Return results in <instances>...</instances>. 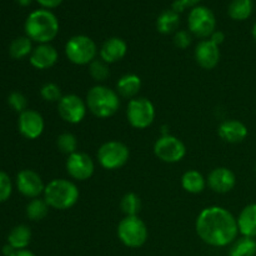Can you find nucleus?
Segmentation results:
<instances>
[{
    "mask_svg": "<svg viewBox=\"0 0 256 256\" xmlns=\"http://www.w3.org/2000/svg\"><path fill=\"white\" fill-rule=\"evenodd\" d=\"M195 229L205 244L215 248L232 244L239 234L236 218L222 206L205 208L198 215Z\"/></svg>",
    "mask_w": 256,
    "mask_h": 256,
    "instance_id": "1",
    "label": "nucleus"
},
{
    "mask_svg": "<svg viewBox=\"0 0 256 256\" xmlns=\"http://www.w3.org/2000/svg\"><path fill=\"white\" fill-rule=\"evenodd\" d=\"M25 32L32 42L49 44L59 34V20L50 10H35L26 18Z\"/></svg>",
    "mask_w": 256,
    "mask_h": 256,
    "instance_id": "2",
    "label": "nucleus"
},
{
    "mask_svg": "<svg viewBox=\"0 0 256 256\" xmlns=\"http://www.w3.org/2000/svg\"><path fill=\"white\" fill-rule=\"evenodd\" d=\"M86 106L96 118L106 119L119 110V94L105 85H95L88 92Z\"/></svg>",
    "mask_w": 256,
    "mask_h": 256,
    "instance_id": "3",
    "label": "nucleus"
},
{
    "mask_svg": "<svg viewBox=\"0 0 256 256\" xmlns=\"http://www.w3.org/2000/svg\"><path fill=\"white\" fill-rule=\"evenodd\" d=\"M44 200L52 209L68 210L79 200V189L70 180L54 179L45 185Z\"/></svg>",
    "mask_w": 256,
    "mask_h": 256,
    "instance_id": "4",
    "label": "nucleus"
},
{
    "mask_svg": "<svg viewBox=\"0 0 256 256\" xmlns=\"http://www.w3.org/2000/svg\"><path fill=\"white\" fill-rule=\"evenodd\" d=\"M96 54V44L86 35H75L65 44V55L72 64L89 65L94 62Z\"/></svg>",
    "mask_w": 256,
    "mask_h": 256,
    "instance_id": "5",
    "label": "nucleus"
},
{
    "mask_svg": "<svg viewBox=\"0 0 256 256\" xmlns=\"http://www.w3.org/2000/svg\"><path fill=\"white\" fill-rule=\"evenodd\" d=\"M118 236L128 248L136 249L148 240V228L139 216H125L118 225Z\"/></svg>",
    "mask_w": 256,
    "mask_h": 256,
    "instance_id": "6",
    "label": "nucleus"
},
{
    "mask_svg": "<svg viewBox=\"0 0 256 256\" xmlns=\"http://www.w3.org/2000/svg\"><path fill=\"white\" fill-rule=\"evenodd\" d=\"M129 148L124 142H106L98 150V162L104 169L116 170L129 162Z\"/></svg>",
    "mask_w": 256,
    "mask_h": 256,
    "instance_id": "7",
    "label": "nucleus"
},
{
    "mask_svg": "<svg viewBox=\"0 0 256 256\" xmlns=\"http://www.w3.org/2000/svg\"><path fill=\"white\" fill-rule=\"evenodd\" d=\"M128 122L135 129H146L155 120L154 104L146 98H134L126 108Z\"/></svg>",
    "mask_w": 256,
    "mask_h": 256,
    "instance_id": "8",
    "label": "nucleus"
},
{
    "mask_svg": "<svg viewBox=\"0 0 256 256\" xmlns=\"http://www.w3.org/2000/svg\"><path fill=\"white\" fill-rule=\"evenodd\" d=\"M188 25H189V32L194 34L195 36L200 39H206L212 36V32H215L216 26V19L215 15L209 8L198 6L192 8L190 12L189 18H188Z\"/></svg>",
    "mask_w": 256,
    "mask_h": 256,
    "instance_id": "9",
    "label": "nucleus"
},
{
    "mask_svg": "<svg viewBox=\"0 0 256 256\" xmlns=\"http://www.w3.org/2000/svg\"><path fill=\"white\" fill-rule=\"evenodd\" d=\"M154 152L162 162L168 164L179 162L186 155V148L184 142L174 135H162L155 142Z\"/></svg>",
    "mask_w": 256,
    "mask_h": 256,
    "instance_id": "10",
    "label": "nucleus"
},
{
    "mask_svg": "<svg viewBox=\"0 0 256 256\" xmlns=\"http://www.w3.org/2000/svg\"><path fill=\"white\" fill-rule=\"evenodd\" d=\"M86 102L75 94L62 95L58 102V112L64 122L69 124H79L86 115Z\"/></svg>",
    "mask_w": 256,
    "mask_h": 256,
    "instance_id": "11",
    "label": "nucleus"
},
{
    "mask_svg": "<svg viewBox=\"0 0 256 256\" xmlns=\"http://www.w3.org/2000/svg\"><path fill=\"white\" fill-rule=\"evenodd\" d=\"M94 170V162L85 152H76L68 156L66 172L72 179L78 180V182H85L92 176Z\"/></svg>",
    "mask_w": 256,
    "mask_h": 256,
    "instance_id": "12",
    "label": "nucleus"
},
{
    "mask_svg": "<svg viewBox=\"0 0 256 256\" xmlns=\"http://www.w3.org/2000/svg\"><path fill=\"white\" fill-rule=\"evenodd\" d=\"M16 188L24 196L36 199L44 194L45 185L38 172L30 169L22 170L16 176Z\"/></svg>",
    "mask_w": 256,
    "mask_h": 256,
    "instance_id": "13",
    "label": "nucleus"
},
{
    "mask_svg": "<svg viewBox=\"0 0 256 256\" xmlns=\"http://www.w3.org/2000/svg\"><path fill=\"white\" fill-rule=\"evenodd\" d=\"M18 124H19L20 134L30 140L38 139L42 134L45 126L42 114L30 109H26L20 114Z\"/></svg>",
    "mask_w": 256,
    "mask_h": 256,
    "instance_id": "14",
    "label": "nucleus"
},
{
    "mask_svg": "<svg viewBox=\"0 0 256 256\" xmlns=\"http://www.w3.org/2000/svg\"><path fill=\"white\" fill-rule=\"evenodd\" d=\"M206 182L212 192H218V194H226L234 189L235 184H236V176L230 169L220 166L215 168L210 172Z\"/></svg>",
    "mask_w": 256,
    "mask_h": 256,
    "instance_id": "15",
    "label": "nucleus"
},
{
    "mask_svg": "<svg viewBox=\"0 0 256 256\" xmlns=\"http://www.w3.org/2000/svg\"><path fill=\"white\" fill-rule=\"evenodd\" d=\"M194 56L199 66L205 70H212L220 62L219 46L210 39H204L195 48Z\"/></svg>",
    "mask_w": 256,
    "mask_h": 256,
    "instance_id": "16",
    "label": "nucleus"
},
{
    "mask_svg": "<svg viewBox=\"0 0 256 256\" xmlns=\"http://www.w3.org/2000/svg\"><path fill=\"white\" fill-rule=\"evenodd\" d=\"M59 59L58 50L50 44H39L30 54V64L39 70L50 69Z\"/></svg>",
    "mask_w": 256,
    "mask_h": 256,
    "instance_id": "17",
    "label": "nucleus"
},
{
    "mask_svg": "<svg viewBox=\"0 0 256 256\" xmlns=\"http://www.w3.org/2000/svg\"><path fill=\"white\" fill-rule=\"evenodd\" d=\"M128 45L122 38H109L100 48V59L106 64L120 62L126 55Z\"/></svg>",
    "mask_w": 256,
    "mask_h": 256,
    "instance_id": "18",
    "label": "nucleus"
},
{
    "mask_svg": "<svg viewBox=\"0 0 256 256\" xmlns=\"http://www.w3.org/2000/svg\"><path fill=\"white\" fill-rule=\"evenodd\" d=\"M248 128L244 122L239 120H225L222 122L218 129V134L224 142H230V144H238L246 139L248 136Z\"/></svg>",
    "mask_w": 256,
    "mask_h": 256,
    "instance_id": "19",
    "label": "nucleus"
},
{
    "mask_svg": "<svg viewBox=\"0 0 256 256\" xmlns=\"http://www.w3.org/2000/svg\"><path fill=\"white\" fill-rule=\"evenodd\" d=\"M239 232L242 236L256 238V204H249L236 218Z\"/></svg>",
    "mask_w": 256,
    "mask_h": 256,
    "instance_id": "20",
    "label": "nucleus"
},
{
    "mask_svg": "<svg viewBox=\"0 0 256 256\" xmlns=\"http://www.w3.org/2000/svg\"><path fill=\"white\" fill-rule=\"evenodd\" d=\"M142 88V79L136 74H125L119 79L116 84L118 94L130 100L136 98Z\"/></svg>",
    "mask_w": 256,
    "mask_h": 256,
    "instance_id": "21",
    "label": "nucleus"
},
{
    "mask_svg": "<svg viewBox=\"0 0 256 256\" xmlns=\"http://www.w3.org/2000/svg\"><path fill=\"white\" fill-rule=\"evenodd\" d=\"M206 179L196 170H188L182 176V186L190 194H200L206 186Z\"/></svg>",
    "mask_w": 256,
    "mask_h": 256,
    "instance_id": "22",
    "label": "nucleus"
},
{
    "mask_svg": "<svg viewBox=\"0 0 256 256\" xmlns=\"http://www.w3.org/2000/svg\"><path fill=\"white\" fill-rule=\"evenodd\" d=\"M32 239V232L26 225H18L10 232L8 242L15 250H24L29 245Z\"/></svg>",
    "mask_w": 256,
    "mask_h": 256,
    "instance_id": "23",
    "label": "nucleus"
},
{
    "mask_svg": "<svg viewBox=\"0 0 256 256\" xmlns=\"http://www.w3.org/2000/svg\"><path fill=\"white\" fill-rule=\"evenodd\" d=\"M180 22V18L174 10L168 9L162 12L156 19V29L162 34H172L178 29Z\"/></svg>",
    "mask_w": 256,
    "mask_h": 256,
    "instance_id": "24",
    "label": "nucleus"
},
{
    "mask_svg": "<svg viewBox=\"0 0 256 256\" xmlns=\"http://www.w3.org/2000/svg\"><path fill=\"white\" fill-rule=\"evenodd\" d=\"M254 4L252 0H232L228 9V14L232 20L242 22V20L249 19L252 14Z\"/></svg>",
    "mask_w": 256,
    "mask_h": 256,
    "instance_id": "25",
    "label": "nucleus"
},
{
    "mask_svg": "<svg viewBox=\"0 0 256 256\" xmlns=\"http://www.w3.org/2000/svg\"><path fill=\"white\" fill-rule=\"evenodd\" d=\"M256 240L254 238L242 236L235 240L229 249V256H255Z\"/></svg>",
    "mask_w": 256,
    "mask_h": 256,
    "instance_id": "26",
    "label": "nucleus"
},
{
    "mask_svg": "<svg viewBox=\"0 0 256 256\" xmlns=\"http://www.w3.org/2000/svg\"><path fill=\"white\" fill-rule=\"evenodd\" d=\"M10 56L14 59H22L32 52V42L28 36H19L12 40L9 48Z\"/></svg>",
    "mask_w": 256,
    "mask_h": 256,
    "instance_id": "27",
    "label": "nucleus"
},
{
    "mask_svg": "<svg viewBox=\"0 0 256 256\" xmlns=\"http://www.w3.org/2000/svg\"><path fill=\"white\" fill-rule=\"evenodd\" d=\"M49 205L44 199H32L26 206V215L32 222H40L44 219L49 212Z\"/></svg>",
    "mask_w": 256,
    "mask_h": 256,
    "instance_id": "28",
    "label": "nucleus"
},
{
    "mask_svg": "<svg viewBox=\"0 0 256 256\" xmlns=\"http://www.w3.org/2000/svg\"><path fill=\"white\" fill-rule=\"evenodd\" d=\"M140 208H142V202H140L139 195L135 192H128L120 202V209L126 216H138Z\"/></svg>",
    "mask_w": 256,
    "mask_h": 256,
    "instance_id": "29",
    "label": "nucleus"
},
{
    "mask_svg": "<svg viewBox=\"0 0 256 256\" xmlns=\"http://www.w3.org/2000/svg\"><path fill=\"white\" fill-rule=\"evenodd\" d=\"M56 145L59 150L64 154L72 155L76 152L78 149V139L74 134L72 132H64V134L59 135L56 140Z\"/></svg>",
    "mask_w": 256,
    "mask_h": 256,
    "instance_id": "30",
    "label": "nucleus"
},
{
    "mask_svg": "<svg viewBox=\"0 0 256 256\" xmlns=\"http://www.w3.org/2000/svg\"><path fill=\"white\" fill-rule=\"evenodd\" d=\"M89 72H90V75L92 76V79L96 80V82H105L110 75L109 66H108L106 62H102V59L100 60L95 59L94 62H90Z\"/></svg>",
    "mask_w": 256,
    "mask_h": 256,
    "instance_id": "31",
    "label": "nucleus"
},
{
    "mask_svg": "<svg viewBox=\"0 0 256 256\" xmlns=\"http://www.w3.org/2000/svg\"><path fill=\"white\" fill-rule=\"evenodd\" d=\"M40 95L45 102H59L62 98V90H60L59 85H56L55 82H46V84L42 85V89H40Z\"/></svg>",
    "mask_w": 256,
    "mask_h": 256,
    "instance_id": "32",
    "label": "nucleus"
},
{
    "mask_svg": "<svg viewBox=\"0 0 256 256\" xmlns=\"http://www.w3.org/2000/svg\"><path fill=\"white\" fill-rule=\"evenodd\" d=\"M12 192V184L9 175L4 172H0V202H6Z\"/></svg>",
    "mask_w": 256,
    "mask_h": 256,
    "instance_id": "33",
    "label": "nucleus"
},
{
    "mask_svg": "<svg viewBox=\"0 0 256 256\" xmlns=\"http://www.w3.org/2000/svg\"><path fill=\"white\" fill-rule=\"evenodd\" d=\"M8 102H9L10 106L14 110H16L18 112H20V114L26 110L28 100L26 98H25V95H22V92H12V94L9 95Z\"/></svg>",
    "mask_w": 256,
    "mask_h": 256,
    "instance_id": "34",
    "label": "nucleus"
},
{
    "mask_svg": "<svg viewBox=\"0 0 256 256\" xmlns=\"http://www.w3.org/2000/svg\"><path fill=\"white\" fill-rule=\"evenodd\" d=\"M174 44L179 49H186L192 44V35L186 30H179L174 35Z\"/></svg>",
    "mask_w": 256,
    "mask_h": 256,
    "instance_id": "35",
    "label": "nucleus"
},
{
    "mask_svg": "<svg viewBox=\"0 0 256 256\" xmlns=\"http://www.w3.org/2000/svg\"><path fill=\"white\" fill-rule=\"evenodd\" d=\"M44 9H54V8L59 6L62 2V0H36Z\"/></svg>",
    "mask_w": 256,
    "mask_h": 256,
    "instance_id": "36",
    "label": "nucleus"
},
{
    "mask_svg": "<svg viewBox=\"0 0 256 256\" xmlns=\"http://www.w3.org/2000/svg\"><path fill=\"white\" fill-rule=\"evenodd\" d=\"M210 40H212L214 44H216L218 46H219V45H222V42H224L225 34L222 32H220V30L219 32H218V30H215V32L212 34V36H210Z\"/></svg>",
    "mask_w": 256,
    "mask_h": 256,
    "instance_id": "37",
    "label": "nucleus"
},
{
    "mask_svg": "<svg viewBox=\"0 0 256 256\" xmlns=\"http://www.w3.org/2000/svg\"><path fill=\"white\" fill-rule=\"evenodd\" d=\"M185 8H186V6H185V4L182 2V0H175V2H172V10H174L175 12L180 14V12H184Z\"/></svg>",
    "mask_w": 256,
    "mask_h": 256,
    "instance_id": "38",
    "label": "nucleus"
},
{
    "mask_svg": "<svg viewBox=\"0 0 256 256\" xmlns=\"http://www.w3.org/2000/svg\"><path fill=\"white\" fill-rule=\"evenodd\" d=\"M12 256H35L34 254H32V252H29V250H16L15 252V254Z\"/></svg>",
    "mask_w": 256,
    "mask_h": 256,
    "instance_id": "39",
    "label": "nucleus"
},
{
    "mask_svg": "<svg viewBox=\"0 0 256 256\" xmlns=\"http://www.w3.org/2000/svg\"><path fill=\"white\" fill-rule=\"evenodd\" d=\"M182 2L185 4V6H198V4H199L202 0H182Z\"/></svg>",
    "mask_w": 256,
    "mask_h": 256,
    "instance_id": "40",
    "label": "nucleus"
},
{
    "mask_svg": "<svg viewBox=\"0 0 256 256\" xmlns=\"http://www.w3.org/2000/svg\"><path fill=\"white\" fill-rule=\"evenodd\" d=\"M18 2H19L20 5H22V6H28V5L32 2V0H18Z\"/></svg>",
    "mask_w": 256,
    "mask_h": 256,
    "instance_id": "41",
    "label": "nucleus"
},
{
    "mask_svg": "<svg viewBox=\"0 0 256 256\" xmlns=\"http://www.w3.org/2000/svg\"><path fill=\"white\" fill-rule=\"evenodd\" d=\"M252 38H254V40H255V42H256V22L254 24V26H252Z\"/></svg>",
    "mask_w": 256,
    "mask_h": 256,
    "instance_id": "42",
    "label": "nucleus"
},
{
    "mask_svg": "<svg viewBox=\"0 0 256 256\" xmlns=\"http://www.w3.org/2000/svg\"><path fill=\"white\" fill-rule=\"evenodd\" d=\"M255 172H256V165H255Z\"/></svg>",
    "mask_w": 256,
    "mask_h": 256,
    "instance_id": "43",
    "label": "nucleus"
}]
</instances>
